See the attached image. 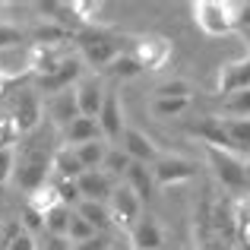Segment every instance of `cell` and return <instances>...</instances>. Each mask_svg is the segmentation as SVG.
Wrapping results in <instances>:
<instances>
[{
    "label": "cell",
    "mask_w": 250,
    "mask_h": 250,
    "mask_svg": "<svg viewBox=\"0 0 250 250\" xmlns=\"http://www.w3.org/2000/svg\"><path fill=\"white\" fill-rule=\"evenodd\" d=\"M54 152L57 149L44 140L42 130L22 136L19 146H16V177H13V184H19V187L29 190V193H35L38 187H44V184H48V174L54 171Z\"/></svg>",
    "instance_id": "6da1fadb"
},
{
    "label": "cell",
    "mask_w": 250,
    "mask_h": 250,
    "mask_svg": "<svg viewBox=\"0 0 250 250\" xmlns=\"http://www.w3.org/2000/svg\"><path fill=\"white\" fill-rule=\"evenodd\" d=\"M73 42H76V48H80V57H83L85 63L108 70L111 63H114L117 57L127 51L130 35H117V32L108 29V25H92V29L76 32Z\"/></svg>",
    "instance_id": "7a4b0ae2"
},
{
    "label": "cell",
    "mask_w": 250,
    "mask_h": 250,
    "mask_svg": "<svg viewBox=\"0 0 250 250\" xmlns=\"http://www.w3.org/2000/svg\"><path fill=\"white\" fill-rule=\"evenodd\" d=\"M190 13H193V25L206 38H222V35H231L238 29L231 0H196L190 6Z\"/></svg>",
    "instance_id": "3957f363"
},
{
    "label": "cell",
    "mask_w": 250,
    "mask_h": 250,
    "mask_svg": "<svg viewBox=\"0 0 250 250\" xmlns=\"http://www.w3.org/2000/svg\"><path fill=\"white\" fill-rule=\"evenodd\" d=\"M130 54L136 57L143 70H165L174 48L165 35L159 32H146V35H130Z\"/></svg>",
    "instance_id": "277c9868"
},
{
    "label": "cell",
    "mask_w": 250,
    "mask_h": 250,
    "mask_svg": "<svg viewBox=\"0 0 250 250\" xmlns=\"http://www.w3.org/2000/svg\"><path fill=\"white\" fill-rule=\"evenodd\" d=\"M206 155H209V165H212L215 177L225 184L228 190H247L250 187V171L244 165L238 152H228V149H209L206 146Z\"/></svg>",
    "instance_id": "5b68a950"
},
{
    "label": "cell",
    "mask_w": 250,
    "mask_h": 250,
    "mask_svg": "<svg viewBox=\"0 0 250 250\" xmlns=\"http://www.w3.org/2000/svg\"><path fill=\"white\" fill-rule=\"evenodd\" d=\"M108 209H111V225L124 228V231H133V225L143 219V200L127 184H121L114 190V196L108 200Z\"/></svg>",
    "instance_id": "8992f818"
},
{
    "label": "cell",
    "mask_w": 250,
    "mask_h": 250,
    "mask_svg": "<svg viewBox=\"0 0 250 250\" xmlns=\"http://www.w3.org/2000/svg\"><path fill=\"white\" fill-rule=\"evenodd\" d=\"M152 168L155 187H177V184H187L190 177H196V162L184 159V155H162Z\"/></svg>",
    "instance_id": "52a82bcc"
},
{
    "label": "cell",
    "mask_w": 250,
    "mask_h": 250,
    "mask_svg": "<svg viewBox=\"0 0 250 250\" xmlns=\"http://www.w3.org/2000/svg\"><path fill=\"white\" fill-rule=\"evenodd\" d=\"M247 89H250V54L222 63L219 76H215V92H219V98L234 95V92H247Z\"/></svg>",
    "instance_id": "ba28073f"
},
{
    "label": "cell",
    "mask_w": 250,
    "mask_h": 250,
    "mask_svg": "<svg viewBox=\"0 0 250 250\" xmlns=\"http://www.w3.org/2000/svg\"><path fill=\"white\" fill-rule=\"evenodd\" d=\"M190 136H196V140L203 143V149H228V152H234V146H231V136H228V130H225V117H219V114H206V117H200L196 124H190V130H187Z\"/></svg>",
    "instance_id": "9c48e42d"
},
{
    "label": "cell",
    "mask_w": 250,
    "mask_h": 250,
    "mask_svg": "<svg viewBox=\"0 0 250 250\" xmlns=\"http://www.w3.org/2000/svg\"><path fill=\"white\" fill-rule=\"evenodd\" d=\"M98 127H102L104 140L124 146V133H127V124H124V108H121V98H117V89H108L102 104V114H98Z\"/></svg>",
    "instance_id": "30bf717a"
},
{
    "label": "cell",
    "mask_w": 250,
    "mask_h": 250,
    "mask_svg": "<svg viewBox=\"0 0 250 250\" xmlns=\"http://www.w3.org/2000/svg\"><path fill=\"white\" fill-rule=\"evenodd\" d=\"M80 80H83V57L70 54L54 73L38 76L35 85H38V92H51V95H57V92H63V89H73Z\"/></svg>",
    "instance_id": "8fae6325"
},
{
    "label": "cell",
    "mask_w": 250,
    "mask_h": 250,
    "mask_svg": "<svg viewBox=\"0 0 250 250\" xmlns=\"http://www.w3.org/2000/svg\"><path fill=\"white\" fill-rule=\"evenodd\" d=\"M13 121L19 124V130H22V136L35 133L38 127H42V98H38L35 89H22L16 95V102H13Z\"/></svg>",
    "instance_id": "7c38bea8"
},
{
    "label": "cell",
    "mask_w": 250,
    "mask_h": 250,
    "mask_svg": "<svg viewBox=\"0 0 250 250\" xmlns=\"http://www.w3.org/2000/svg\"><path fill=\"white\" fill-rule=\"evenodd\" d=\"M48 114H51V121H54V127H61V130H67L70 124L76 121V117H83L80 98H76V85H73V89H63V92H57V95L48 98Z\"/></svg>",
    "instance_id": "4fadbf2b"
},
{
    "label": "cell",
    "mask_w": 250,
    "mask_h": 250,
    "mask_svg": "<svg viewBox=\"0 0 250 250\" xmlns=\"http://www.w3.org/2000/svg\"><path fill=\"white\" fill-rule=\"evenodd\" d=\"M104 95H108V89L102 85V80H98V76H83V80L76 83V98H80L83 117L98 121V114H102V104H104Z\"/></svg>",
    "instance_id": "5bb4252c"
},
{
    "label": "cell",
    "mask_w": 250,
    "mask_h": 250,
    "mask_svg": "<svg viewBox=\"0 0 250 250\" xmlns=\"http://www.w3.org/2000/svg\"><path fill=\"white\" fill-rule=\"evenodd\" d=\"M80 193H83V200H92V203H108L111 196H114V177L108 174V171H85V174L80 177Z\"/></svg>",
    "instance_id": "9a60e30c"
},
{
    "label": "cell",
    "mask_w": 250,
    "mask_h": 250,
    "mask_svg": "<svg viewBox=\"0 0 250 250\" xmlns=\"http://www.w3.org/2000/svg\"><path fill=\"white\" fill-rule=\"evenodd\" d=\"M124 149H127V155L133 162H143V165H155V162L162 159L159 146L136 127H127V133H124Z\"/></svg>",
    "instance_id": "2e32d148"
},
{
    "label": "cell",
    "mask_w": 250,
    "mask_h": 250,
    "mask_svg": "<svg viewBox=\"0 0 250 250\" xmlns=\"http://www.w3.org/2000/svg\"><path fill=\"white\" fill-rule=\"evenodd\" d=\"M162 225L155 222V215H143L130 231V244L133 250H159L162 247Z\"/></svg>",
    "instance_id": "e0dca14e"
},
{
    "label": "cell",
    "mask_w": 250,
    "mask_h": 250,
    "mask_svg": "<svg viewBox=\"0 0 250 250\" xmlns=\"http://www.w3.org/2000/svg\"><path fill=\"white\" fill-rule=\"evenodd\" d=\"M54 174H57V181H80V177L85 174V165L80 162L76 149L57 146V152H54Z\"/></svg>",
    "instance_id": "ac0fdd59"
},
{
    "label": "cell",
    "mask_w": 250,
    "mask_h": 250,
    "mask_svg": "<svg viewBox=\"0 0 250 250\" xmlns=\"http://www.w3.org/2000/svg\"><path fill=\"white\" fill-rule=\"evenodd\" d=\"M63 133V143L67 146H83V143H92V140H104L102 127H98V121H89V117H76L73 124H70L67 130H61Z\"/></svg>",
    "instance_id": "d6986e66"
},
{
    "label": "cell",
    "mask_w": 250,
    "mask_h": 250,
    "mask_svg": "<svg viewBox=\"0 0 250 250\" xmlns=\"http://www.w3.org/2000/svg\"><path fill=\"white\" fill-rule=\"evenodd\" d=\"M127 187L133 190V193L140 196L143 203L152 200V196H155V177H152V168L143 165V162H133V165H130V171H127Z\"/></svg>",
    "instance_id": "ffe728a7"
},
{
    "label": "cell",
    "mask_w": 250,
    "mask_h": 250,
    "mask_svg": "<svg viewBox=\"0 0 250 250\" xmlns=\"http://www.w3.org/2000/svg\"><path fill=\"white\" fill-rule=\"evenodd\" d=\"M76 215L89 222V225L95 228L98 234L111 228V209H108V203H92V200H83L80 206H76Z\"/></svg>",
    "instance_id": "44dd1931"
},
{
    "label": "cell",
    "mask_w": 250,
    "mask_h": 250,
    "mask_svg": "<svg viewBox=\"0 0 250 250\" xmlns=\"http://www.w3.org/2000/svg\"><path fill=\"white\" fill-rule=\"evenodd\" d=\"M193 104V98H155L149 102V114L159 117V121H171V117H181L184 111Z\"/></svg>",
    "instance_id": "7402d4cb"
},
{
    "label": "cell",
    "mask_w": 250,
    "mask_h": 250,
    "mask_svg": "<svg viewBox=\"0 0 250 250\" xmlns=\"http://www.w3.org/2000/svg\"><path fill=\"white\" fill-rule=\"evenodd\" d=\"M108 140H92V143H83V146H76V155H80V162L85 165V171H98L104 165V159H108Z\"/></svg>",
    "instance_id": "603a6c76"
},
{
    "label": "cell",
    "mask_w": 250,
    "mask_h": 250,
    "mask_svg": "<svg viewBox=\"0 0 250 250\" xmlns=\"http://www.w3.org/2000/svg\"><path fill=\"white\" fill-rule=\"evenodd\" d=\"M0 234H3V241H6V250H38L35 234L25 231L19 222H6V225L0 228Z\"/></svg>",
    "instance_id": "cb8c5ba5"
},
{
    "label": "cell",
    "mask_w": 250,
    "mask_h": 250,
    "mask_svg": "<svg viewBox=\"0 0 250 250\" xmlns=\"http://www.w3.org/2000/svg\"><path fill=\"white\" fill-rule=\"evenodd\" d=\"M225 130L238 155L250 152V117H225Z\"/></svg>",
    "instance_id": "d4e9b609"
},
{
    "label": "cell",
    "mask_w": 250,
    "mask_h": 250,
    "mask_svg": "<svg viewBox=\"0 0 250 250\" xmlns=\"http://www.w3.org/2000/svg\"><path fill=\"white\" fill-rule=\"evenodd\" d=\"M29 206L35 209V212H42V215H48L51 209H57V206H63L61 203V190H57V184H44V187H38L35 193H29Z\"/></svg>",
    "instance_id": "484cf974"
},
{
    "label": "cell",
    "mask_w": 250,
    "mask_h": 250,
    "mask_svg": "<svg viewBox=\"0 0 250 250\" xmlns=\"http://www.w3.org/2000/svg\"><path fill=\"white\" fill-rule=\"evenodd\" d=\"M73 215H76V209H70V206H57V209H51V212L44 215V234H57V238H67Z\"/></svg>",
    "instance_id": "4316f807"
},
{
    "label": "cell",
    "mask_w": 250,
    "mask_h": 250,
    "mask_svg": "<svg viewBox=\"0 0 250 250\" xmlns=\"http://www.w3.org/2000/svg\"><path fill=\"white\" fill-rule=\"evenodd\" d=\"M130 165H133V159L127 155V149H124V146H111V149H108V159H104V165H102V171H108L111 177H127Z\"/></svg>",
    "instance_id": "83f0119b"
},
{
    "label": "cell",
    "mask_w": 250,
    "mask_h": 250,
    "mask_svg": "<svg viewBox=\"0 0 250 250\" xmlns=\"http://www.w3.org/2000/svg\"><path fill=\"white\" fill-rule=\"evenodd\" d=\"M219 108H222L225 117H250V89L219 98Z\"/></svg>",
    "instance_id": "f1b7e54d"
},
{
    "label": "cell",
    "mask_w": 250,
    "mask_h": 250,
    "mask_svg": "<svg viewBox=\"0 0 250 250\" xmlns=\"http://www.w3.org/2000/svg\"><path fill=\"white\" fill-rule=\"evenodd\" d=\"M108 76H114V80H133V76H140L143 73V67L136 63V57L130 54V51H124L121 57H117L114 63H111L108 70H104Z\"/></svg>",
    "instance_id": "f546056e"
},
{
    "label": "cell",
    "mask_w": 250,
    "mask_h": 250,
    "mask_svg": "<svg viewBox=\"0 0 250 250\" xmlns=\"http://www.w3.org/2000/svg\"><path fill=\"white\" fill-rule=\"evenodd\" d=\"M155 98H193V89L187 80H165L155 85Z\"/></svg>",
    "instance_id": "4dcf8cb0"
},
{
    "label": "cell",
    "mask_w": 250,
    "mask_h": 250,
    "mask_svg": "<svg viewBox=\"0 0 250 250\" xmlns=\"http://www.w3.org/2000/svg\"><path fill=\"white\" fill-rule=\"evenodd\" d=\"M25 32L19 29V25H13V22H3L0 19V51H10V48H19V44L25 42Z\"/></svg>",
    "instance_id": "1f68e13d"
},
{
    "label": "cell",
    "mask_w": 250,
    "mask_h": 250,
    "mask_svg": "<svg viewBox=\"0 0 250 250\" xmlns=\"http://www.w3.org/2000/svg\"><path fill=\"white\" fill-rule=\"evenodd\" d=\"M67 238H70V244H85V241L98 238V231H95V228H92L85 219H80V215H73V222H70V231H67Z\"/></svg>",
    "instance_id": "d6a6232c"
},
{
    "label": "cell",
    "mask_w": 250,
    "mask_h": 250,
    "mask_svg": "<svg viewBox=\"0 0 250 250\" xmlns=\"http://www.w3.org/2000/svg\"><path fill=\"white\" fill-rule=\"evenodd\" d=\"M54 184H57V190H61V203L63 206L76 209L83 203V193H80V184L76 181H54Z\"/></svg>",
    "instance_id": "836d02e7"
},
{
    "label": "cell",
    "mask_w": 250,
    "mask_h": 250,
    "mask_svg": "<svg viewBox=\"0 0 250 250\" xmlns=\"http://www.w3.org/2000/svg\"><path fill=\"white\" fill-rule=\"evenodd\" d=\"M16 177V149H0V184Z\"/></svg>",
    "instance_id": "e575fe53"
},
{
    "label": "cell",
    "mask_w": 250,
    "mask_h": 250,
    "mask_svg": "<svg viewBox=\"0 0 250 250\" xmlns=\"http://www.w3.org/2000/svg\"><path fill=\"white\" fill-rule=\"evenodd\" d=\"M19 225H22L25 231H32V234H35V231H44V215H42V212H35V209H32L29 203H25V206H22V219H19Z\"/></svg>",
    "instance_id": "d590c367"
},
{
    "label": "cell",
    "mask_w": 250,
    "mask_h": 250,
    "mask_svg": "<svg viewBox=\"0 0 250 250\" xmlns=\"http://www.w3.org/2000/svg\"><path fill=\"white\" fill-rule=\"evenodd\" d=\"M200 250H234L231 247V241L228 238H222V234H215V231H203V238H200Z\"/></svg>",
    "instance_id": "8d00e7d4"
},
{
    "label": "cell",
    "mask_w": 250,
    "mask_h": 250,
    "mask_svg": "<svg viewBox=\"0 0 250 250\" xmlns=\"http://www.w3.org/2000/svg\"><path fill=\"white\" fill-rule=\"evenodd\" d=\"M234 6V22H238V29L250 32V0H231Z\"/></svg>",
    "instance_id": "74e56055"
},
{
    "label": "cell",
    "mask_w": 250,
    "mask_h": 250,
    "mask_svg": "<svg viewBox=\"0 0 250 250\" xmlns=\"http://www.w3.org/2000/svg\"><path fill=\"white\" fill-rule=\"evenodd\" d=\"M44 250H73L70 238H57V234H48L44 238Z\"/></svg>",
    "instance_id": "f35d334b"
},
{
    "label": "cell",
    "mask_w": 250,
    "mask_h": 250,
    "mask_svg": "<svg viewBox=\"0 0 250 250\" xmlns=\"http://www.w3.org/2000/svg\"><path fill=\"white\" fill-rule=\"evenodd\" d=\"M73 250H108V238H104V234H98V238L85 241V244H73Z\"/></svg>",
    "instance_id": "ab89813d"
},
{
    "label": "cell",
    "mask_w": 250,
    "mask_h": 250,
    "mask_svg": "<svg viewBox=\"0 0 250 250\" xmlns=\"http://www.w3.org/2000/svg\"><path fill=\"white\" fill-rule=\"evenodd\" d=\"M241 234H244V238L250 241V225H247V228H244V231H241Z\"/></svg>",
    "instance_id": "60d3db41"
}]
</instances>
